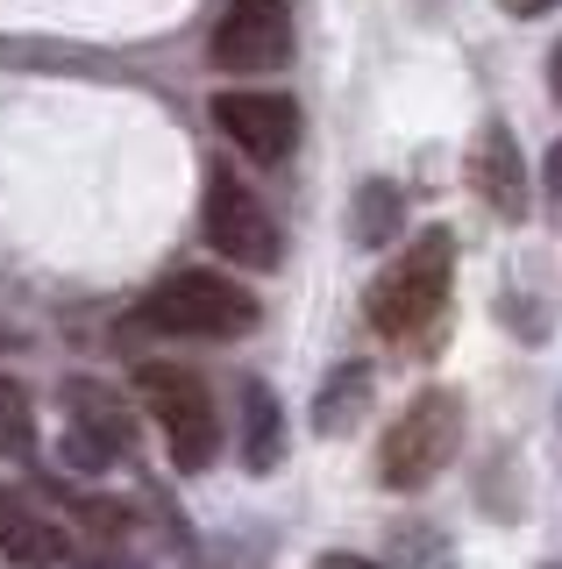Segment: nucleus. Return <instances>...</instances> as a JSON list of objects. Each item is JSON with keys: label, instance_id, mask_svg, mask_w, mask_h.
I'll use <instances>...</instances> for the list:
<instances>
[{"label": "nucleus", "instance_id": "f257e3e1", "mask_svg": "<svg viewBox=\"0 0 562 569\" xmlns=\"http://www.w3.org/2000/svg\"><path fill=\"white\" fill-rule=\"evenodd\" d=\"M449 292H455V236L449 228H420V236L378 271L363 313H371V328L384 342L420 349V342H434V328L449 320Z\"/></svg>", "mask_w": 562, "mask_h": 569}, {"label": "nucleus", "instance_id": "f03ea898", "mask_svg": "<svg viewBox=\"0 0 562 569\" xmlns=\"http://www.w3.org/2000/svg\"><path fill=\"white\" fill-rule=\"evenodd\" d=\"M136 320L150 335H179V342H242L257 328V292H242L221 271H171L136 307Z\"/></svg>", "mask_w": 562, "mask_h": 569}, {"label": "nucleus", "instance_id": "7ed1b4c3", "mask_svg": "<svg viewBox=\"0 0 562 569\" xmlns=\"http://www.w3.org/2000/svg\"><path fill=\"white\" fill-rule=\"evenodd\" d=\"M455 449H463V399H455L449 385H428L413 406H399L392 435H384V449H378L384 491H428L455 462Z\"/></svg>", "mask_w": 562, "mask_h": 569}, {"label": "nucleus", "instance_id": "20e7f679", "mask_svg": "<svg viewBox=\"0 0 562 569\" xmlns=\"http://www.w3.org/2000/svg\"><path fill=\"white\" fill-rule=\"evenodd\" d=\"M136 399L150 406L157 435H164V449L179 470H207V462L221 456V406L214 391H207L200 370L185 363H136Z\"/></svg>", "mask_w": 562, "mask_h": 569}, {"label": "nucleus", "instance_id": "39448f33", "mask_svg": "<svg viewBox=\"0 0 562 569\" xmlns=\"http://www.w3.org/2000/svg\"><path fill=\"white\" fill-rule=\"evenodd\" d=\"M200 228H207V242H214L228 263H242V271H278V257H285V236H278L271 207H263V200H257V192L242 186V178L228 171V164L207 171Z\"/></svg>", "mask_w": 562, "mask_h": 569}, {"label": "nucleus", "instance_id": "423d86ee", "mask_svg": "<svg viewBox=\"0 0 562 569\" xmlns=\"http://www.w3.org/2000/svg\"><path fill=\"white\" fill-rule=\"evenodd\" d=\"M292 58V0H228L214 22V64L221 71H271Z\"/></svg>", "mask_w": 562, "mask_h": 569}, {"label": "nucleus", "instance_id": "0eeeda50", "mask_svg": "<svg viewBox=\"0 0 562 569\" xmlns=\"http://www.w3.org/2000/svg\"><path fill=\"white\" fill-rule=\"evenodd\" d=\"M64 413H72L64 456H72L79 470H108L114 456H129V449H136V413L114 399L108 385H93V378H72V385H64Z\"/></svg>", "mask_w": 562, "mask_h": 569}, {"label": "nucleus", "instance_id": "6e6552de", "mask_svg": "<svg viewBox=\"0 0 562 569\" xmlns=\"http://www.w3.org/2000/svg\"><path fill=\"white\" fill-rule=\"evenodd\" d=\"M214 129L257 164H285L300 150V107L285 93H221L214 100Z\"/></svg>", "mask_w": 562, "mask_h": 569}, {"label": "nucleus", "instance_id": "1a4fd4ad", "mask_svg": "<svg viewBox=\"0 0 562 569\" xmlns=\"http://www.w3.org/2000/svg\"><path fill=\"white\" fill-rule=\"evenodd\" d=\"M470 186H478V200L499 213V221H526V207H534V186H526V157L505 121H484L478 142H470Z\"/></svg>", "mask_w": 562, "mask_h": 569}, {"label": "nucleus", "instance_id": "9d476101", "mask_svg": "<svg viewBox=\"0 0 562 569\" xmlns=\"http://www.w3.org/2000/svg\"><path fill=\"white\" fill-rule=\"evenodd\" d=\"M0 556L22 569H58L72 556V541H64V527L29 491H0Z\"/></svg>", "mask_w": 562, "mask_h": 569}, {"label": "nucleus", "instance_id": "9b49d317", "mask_svg": "<svg viewBox=\"0 0 562 569\" xmlns=\"http://www.w3.org/2000/svg\"><path fill=\"white\" fill-rule=\"evenodd\" d=\"M242 462L263 477L285 462V413H278V391L271 385H242Z\"/></svg>", "mask_w": 562, "mask_h": 569}, {"label": "nucleus", "instance_id": "f8f14e48", "mask_svg": "<svg viewBox=\"0 0 562 569\" xmlns=\"http://www.w3.org/2000/svg\"><path fill=\"white\" fill-rule=\"evenodd\" d=\"M399 228H407V192L392 186V178H363V192H357V242H399Z\"/></svg>", "mask_w": 562, "mask_h": 569}, {"label": "nucleus", "instance_id": "ddd939ff", "mask_svg": "<svg viewBox=\"0 0 562 569\" xmlns=\"http://www.w3.org/2000/svg\"><path fill=\"white\" fill-rule=\"evenodd\" d=\"M363 399H371V370H363V363H349L342 378H328V385H321V406H313V427H321V435H342V427H357Z\"/></svg>", "mask_w": 562, "mask_h": 569}, {"label": "nucleus", "instance_id": "4468645a", "mask_svg": "<svg viewBox=\"0 0 562 569\" xmlns=\"http://www.w3.org/2000/svg\"><path fill=\"white\" fill-rule=\"evenodd\" d=\"M0 456L37 462V399H29L14 378H0Z\"/></svg>", "mask_w": 562, "mask_h": 569}, {"label": "nucleus", "instance_id": "2eb2a0df", "mask_svg": "<svg viewBox=\"0 0 562 569\" xmlns=\"http://www.w3.org/2000/svg\"><path fill=\"white\" fill-rule=\"evenodd\" d=\"M541 200L562 221V142H549V157H541Z\"/></svg>", "mask_w": 562, "mask_h": 569}, {"label": "nucleus", "instance_id": "dca6fc26", "mask_svg": "<svg viewBox=\"0 0 562 569\" xmlns=\"http://www.w3.org/2000/svg\"><path fill=\"white\" fill-rule=\"evenodd\" d=\"M505 14H520V22H534V14H549V8H562V0H499Z\"/></svg>", "mask_w": 562, "mask_h": 569}, {"label": "nucleus", "instance_id": "f3484780", "mask_svg": "<svg viewBox=\"0 0 562 569\" xmlns=\"http://www.w3.org/2000/svg\"><path fill=\"white\" fill-rule=\"evenodd\" d=\"M313 569H384V562H371V556H321Z\"/></svg>", "mask_w": 562, "mask_h": 569}, {"label": "nucleus", "instance_id": "a211bd4d", "mask_svg": "<svg viewBox=\"0 0 562 569\" xmlns=\"http://www.w3.org/2000/svg\"><path fill=\"white\" fill-rule=\"evenodd\" d=\"M549 93L562 100V36H555V50H549Z\"/></svg>", "mask_w": 562, "mask_h": 569}, {"label": "nucleus", "instance_id": "6ab92c4d", "mask_svg": "<svg viewBox=\"0 0 562 569\" xmlns=\"http://www.w3.org/2000/svg\"><path fill=\"white\" fill-rule=\"evenodd\" d=\"M549 569H562V562H549Z\"/></svg>", "mask_w": 562, "mask_h": 569}]
</instances>
